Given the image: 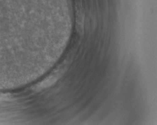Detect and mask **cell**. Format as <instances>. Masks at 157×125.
<instances>
[{
  "mask_svg": "<svg viewBox=\"0 0 157 125\" xmlns=\"http://www.w3.org/2000/svg\"><path fill=\"white\" fill-rule=\"evenodd\" d=\"M59 74H55L51 75L50 77H48L44 81L39 83L36 87V90H40L42 89H45L47 87H49L51 85L55 83L58 78H59Z\"/></svg>",
  "mask_w": 157,
  "mask_h": 125,
  "instance_id": "cell-1",
  "label": "cell"
}]
</instances>
